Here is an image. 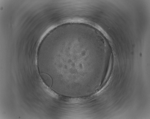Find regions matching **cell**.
Masks as SVG:
<instances>
[{
    "label": "cell",
    "instance_id": "cell-1",
    "mask_svg": "<svg viewBox=\"0 0 150 119\" xmlns=\"http://www.w3.org/2000/svg\"><path fill=\"white\" fill-rule=\"evenodd\" d=\"M41 75L42 79L45 84L49 87L51 86L52 81V79L50 76L45 73H41Z\"/></svg>",
    "mask_w": 150,
    "mask_h": 119
}]
</instances>
